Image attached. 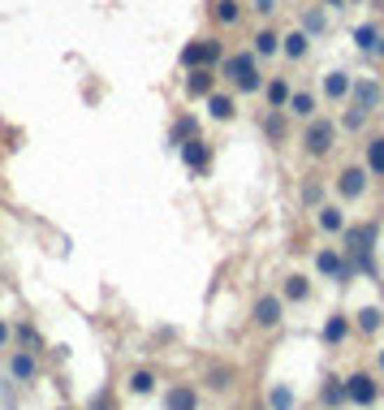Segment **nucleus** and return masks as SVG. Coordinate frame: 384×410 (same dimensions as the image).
I'll use <instances>...</instances> for the list:
<instances>
[{"mask_svg":"<svg viewBox=\"0 0 384 410\" xmlns=\"http://www.w3.org/2000/svg\"><path fill=\"white\" fill-rule=\"evenodd\" d=\"M216 69H220L238 91H246V95L264 91V73H259V57H255V52H225V61H220Z\"/></svg>","mask_w":384,"mask_h":410,"instance_id":"obj_1","label":"nucleus"},{"mask_svg":"<svg viewBox=\"0 0 384 410\" xmlns=\"http://www.w3.org/2000/svg\"><path fill=\"white\" fill-rule=\"evenodd\" d=\"M177 61H182V69H216L225 61V43L220 39H190Z\"/></svg>","mask_w":384,"mask_h":410,"instance_id":"obj_2","label":"nucleus"},{"mask_svg":"<svg viewBox=\"0 0 384 410\" xmlns=\"http://www.w3.org/2000/svg\"><path fill=\"white\" fill-rule=\"evenodd\" d=\"M332 134H337V130H332V121L315 117L311 125H306V134H302V147L311 151V156H328V151H332Z\"/></svg>","mask_w":384,"mask_h":410,"instance_id":"obj_3","label":"nucleus"},{"mask_svg":"<svg viewBox=\"0 0 384 410\" xmlns=\"http://www.w3.org/2000/svg\"><path fill=\"white\" fill-rule=\"evenodd\" d=\"M346 99H350V104H358V108H367V113H376V108L384 104V87L371 83V78H354Z\"/></svg>","mask_w":384,"mask_h":410,"instance_id":"obj_4","label":"nucleus"},{"mask_svg":"<svg viewBox=\"0 0 384 410\" xmlns=\"http://www.w3.org/2000/svg\"><path fill=\"white\" fill-rule=\"evenodd\" d=\"M371 242H376V225H350L346 229V246H350V255L363 260V268H371Z\"/></svg>","mask_w":384,"mask_h":410,"instance_id":"obj_5","label":"nucleus"},{"mask_svg":"<svg viewBox=\"0 0 384 410\" xmlns=\"http://www.w3.org/2000/svg\"><path fill=\"white\" fill-rule=\"evenodd\" d=\"M380 397V384L367 376V372H354L350 380H346V402H354V406H371Z\"/></svg>","mask_w":384,"mask_h":410,"instance_id":"obj_6","label":"nucleus"},{"mask_svg":"<svg viewBox=\"0 0 384 410\" xmlns=\"http://www.w3.org/2000/svg\"><path fill=\"white\" fill-rule=\"evenodd\" d=\"M255 324L259 328H276L280 324V316H285V302H280V294H264L259 302H255Z\"/></svg>","mask_w":384,"mask_h":410,"instance_id":"obj_7","label":"nucleus"},{"mask_svg":"<svg viewBox=\"0 0 384 410\" xmlns=\"http://www.w3.org/2000/svg\"><path fill=\"white\" fill-rule=\"evenodd\" d=\"M337 190L346 195V199H358L367 190V169H358V164H346L341 173H337Z\"/></svg>","mask_w":384,"mask_h":410,"instance_id":"obj_8","label":"nucleus"},{"mask_svg":"<svg viewBox=\"0 0 384 410\" xmlns=\"http://www.w3.org/2000/svg\"><path fill=\"white\" fill-rule=\"evenodd\" d=\"M290 95H294V87H290L285 73H272V78H264V99H268V108H285Z\"/></svg>","mask_w":384,"mask_h":410,"instance_id":"obj_9","label":"nucleus"},{"mask_svg":"<svg viewBox=\"0 0 384 410\" xmlns=\"http://www.w3.org/2000/svg\"><path fill=\"white\" fill-rule=\"evenodd\" d=\"M216 91V69H186V95L208 99Z\"/></svg>","mask_w":384,"mask_h":410,"instance_id":"obj_10","label":"nucleus"},{"mask_svg":"<svg viewBox=\"0 0 384 410\" xmlns=\"http://www.w3.org/2000/svg\"><path fill=\"white\" fill-rule=\"evenodd\" d=\"M280 52H285V61H306V52H311V35H306V31L280 35Z\"/></svg>","mask_w":384,"mask_h":410,"instance_id":"obj_11","label":"nucleus"},{"mask_svg":"<svg viewBox=\"0 0 384 410\" xmlns=\"http://www.w3.org/2000/svg\"><path fill=\"white\" fill-rule=\"evenodd\" d=\"M9 372H13V380H22V384H31V380L39 376V363H35V350H17V354L9 358Z\"/></svg>","mask_w":384,"mask_h":410,"instance_id":"obj_12","label":"nucleus"},{"mask_svg":"<svg viewBox=\"0 0 384 410\" xmlns=\"http://www.w3.org/2000/svg\"><path fill=\"white\" fill-rule=\"evenodd\" d=\"M182 160H186L194 173H203V169H208V160H212V147L203 143V139H186V143H182Z\"/></svg>","mask_w":384,"mask_h":410,"instance_id":"obj_13","label":"nucleus"},{"mask_svg":"<svg viewBox=\"0 0 384 410\" xmlns=\"http://www.w3.org/2000/svg\"><path fill=\"white\" fill-rule=\"evenodd\" d=\"M212 22H216V27H238V22H242V0H216V5H212Z\"/></svg>","mask_w":384,"mask_h":410,"instance_id":"obj_14","label":"nucleus"},{"mask_svg":"<svg viewBox=\"0 0 384 410\" xmlns=\"http://www.w3.org/2000/svg\"><path fill=\"white\" fill-rule=\"evenodd\" d=\"M255 57H276L280 52V31L264 27V31H255V48H250Z\"/></svg>","mask_w":384,"mask_h":410,"instance_id":"obj_15","label":"nucleus"},{"mask_svg":"<svg viewBox=\"0 0 384 410\" xmlns=\"http://www.w3.org/2000/svg\"><path fill=\"white\" fill-rule=\"evenodd\" d=\"M208 113H212L216 121H234V113H238L234 95H225V91H212V95H208Z\"/></svg>","mask_w":384,"mask_h":410,"instance_id":"obj_16","label":"nucleus"},{"mask_svg":"<svg viewBox=\"0 0 384 410\" xmlns=\"http://www.w3.org/2000/svg\"><path fill=\"white\" fill-rule=\"evenodd\" d=\"M354 48H358V52H376V48H380V27H376V22L354 27Z\"/></svg>","mask_w":384,"mask_h":410,"instance_id":"obj_17","label":"nucleus"},{"mask_svg":"<svg viewBox=\"0 0 384 410\" xmlns=\"http://www.w3.org/2000/svg\"><path fill=\"white\" fill-rule=\"evenodd\" d=\"M350 83H354V78H350L346 69H332L328 78H324V95H328V99H346V95H350Z\"/></svg>","mask_w":384,"mask_h":410,"instance_id":"obj_18","label":"nucleus"},{"mask_svg":"<svg viewBox=\"0 0 384 410\" xmlns=\"http://www.w3.org/2000/svg\"><path fill=\"white\" fill-rule=\"evenodd\" d=\"M367 173H376V177H384V134H376V139H367Z\"/></svg>","mask_w":384,"mask_h":410,"instance_id":"obj_19","label":"nucleus"},{"mask_svg":"<svg viewBox=\"0 0 384 410\" xmlns=\"http://www.w3.org/2000/svg\"><path fill=\"white\" fill-rule=\"evenodd\" d=\"M169 410H199V397L190 384H177V389L169 393Z\"/></svg>","mask_w":384,"mask_h":410,"instance_id":"obj_20","label":"nucleus"},{"mask_svg":"<svg viewBox=\"0 0 384 410\" xmlns=\"http://www.w3.org/2000/svg\"><path fill=\"white\" fill-rule=\"evenodd\" d=\"M315 268H320L324 276H346V264H341L337 250H320V255H315Z\"/></svg>","mask_w":384,"mask_h":410,"instance_id":"obj_21","label":"nucleus"},{"mask_svg":"<svg viewBox=\"0 0 384 410\" xmlns=\"http://www.w3.org/2000/svg\"><path fill=\"white\" fill-rule=\"evenodd\" d=\"M346 332H350V316H332V320L324 324V341L337 346V341H346Z\"/></svg>","mask_w":384,"mask_h":410,"instance_id":"obj_22","label":"nucleus"},{"mask_svg":"<svg viewBox=\"0 0 384 410\" xmlns=\"http://www.w3.org/2000/svg\"><path fill=\"white\" fill-rule=\"evenodd\" d=\"M320 229H324V234H341V229H346V216H341V208H320Z\"/></svg>","mask_w":384,"mask_h":410,"instance_id":"obj_23","label":"nucleus"},{"mask_svg":"<svg viewBox=\"0 0 384 410\" xmlns=\"http://www.w3.org/2000/svg\"><path fill=\"white\" fill-rule=\"evenodd\" d=\"M324 27H328V17H324V9H302V31L306 35H324Z\"/></svg>","mask_w":384,"mask_h":410,"instance_id":"obj_24","label":"nucleus"},{"mask_svg":"<svg viewBox=\"0 0 384 410\" xmlns=\"http://www.w3.org/2000/svg\"><path fill=\"white\" fill-rule=\"evenodd\" d=\"M285 298L290 302H306V298H311V281H306V276H290L285 281Z\"/></svg>","mask_w":384,"mask_h":410,"instance_id":"obj_25","label":"nucleus"},{"mask_svg":"<svg viewBox=\"0 0 384 410\" xmlns=\"http://www.w3.org/2000/svg\"><path fill=\"white\" fill-rule=\"evenodd\" d=\"M290 108H294L298 117H315V95H311V91H294V95H290Z\"/></svg>","mask_w":384,"mask_h":410,"instance_id":"obj_26","label":"nucleus"},{"mask_svg":"<svg viewBox=\"0 0 384 410\" xmlns=\"http://www.w3.org/2000/svg\"><path fill=\"white\" fill-rule=\"evenodd\" d=\"M384 324V311H380V306H363V311H358V328H363V332H376Z\"/></svg>","mask_w":384,"mask_h":410,"instance_id":"obj_27","label":"nucleus"},{"mask_svg":"<svg viewBox=\"0 0 384 410\" xmlns=\"http://www.w3.org/2000/svg\"><path fill=\"white\" fill-rule=\"evenodd\" d=\"M151 389H156V376H151V372H130V393H151Z\"/></svg>","mask_w":384,"mask_h":410,"instance_id":"obj_28","label":"nucleus"},{"mask_svg":"<svg viewBox=\"0 0 384 410\" xmlns=\"http://www.w3.org/2000/svg\"><path fill=\"white\" fill-rule=\"evenodd\" d=\"M268 406H272V410H290V406H294V389H285V384H276V389L268 393Z\"/></svg>","mask_w":384,"mask_h":410,"instance_id":"obj_29","label":"nucleus"},{"mask_svg":"<svg viewBox=\"0 0 384 410\" xmlns=\"http://www.w3.org/2000/svg\"><path fill=\"white\" fill-rule=\"evenodd\" d=\"M341 125H346V130H363V125H367V108L350 104V108H346V117H341Z\"/></svg>","mask_w":384,"mask_h":410,"instance_id":"obj_30","label":"nucleus"},{"mask_svg":"<svg viewBox=\"0 0 384 410\" xmlns=\"http://www.w3.org/2000/svg\"><path fill=\"white\" fill-rule=\"evenodd\" d=\"M324 402H328V406H341V402H346V380H328V384H324Z\"/></svg>","mask_w":384,"mask_h":410,"instance_id":"obj_31","label":"nucleus"},{"mask_svg":"<svg viewBox=\"0 0 384 410\" xmlns=\"http://www.w3.org/2000/svg\"><path fill=\"white\" fill-rule=\"evenodd\" d=\"M276 113H280V108H272V117H268V125H264V130H268V139H280V134H285V121H280Z\"/></svg>","mask_w":384,"mask_h":410,"instance_id":"obj_32","label":"nucleus"},{"mask_svg":"<svg viewBox=\"0 0 384 410\" xmlns=\"http://www.w3.org/2000/svg\"><path fill=\"white\" fill-rule=\"evenodd\" d=\"M250 9L259 13V17H272V13H276L280 5H276V0H250Z\"/></svg>","mask_w":384,"mask_h":410,"instance_id":"obj_33","label":"nucleus"},{"mask_svg":"<svg viewBox=\"0 0 384 410\" xmlns=\"http://www.w3.org/2000/svg\"><path fill=\"white\" fill-rule=\"evenodd\" d=\"M173 134H182V139H194V117H182L177 121V130Z\"/></svg>","mask_w":384,"mask_h":410,"instance_id":"obj_34","label":"nucleus"},{"mask_svg":"<svg viewBox=\"0 0 384 410\" xmlns=\"http://www.w3.org/2000/svg\"><path fill=\"white\" fill-rule=\"evenodd\" d=\"M324 9H350V0H320Z\"/></svg>","mask_w":384,"mask_h":410,"instance_id":"obj_35","label":"nucleus"},{"mask_svg":"<svg viewBox=\"0 0 384 410\" xmlns=\"http://www.w3.org/2000/svg\"><path fill=\"white\" fill-rule=\"evenodd\" d=\"M5 346H9V324L0 320V350H5Z\"/></svg>","mask_w":384,"mask_h":410,"instance_id":"obj_36","label":"nucleus"},{"mask_svg":"<svg viewBox=\"0 0 384 410\" xmlns=\"http://www.w3.org/2000/svg\"><path fill=\"white\" fill-rule=\"evenodd\" d=\"M376 363H380V372H384V350H380V354H376Z\"/></svg>","mask_w":384,"mask_h":410,"instance_id":"obj_37","label":"nucleus"},{"mask_svg":"<svg viewBox=\"0 0 384 410\" xmlns=\"http://www.w3.org/2000/svg\"><path fill=\"white\" fill-rule=\"evenodd\" d=\"M371 9H384V0H371Z\"/></svg>","mask_w":384,"mask_h":410,"instance_id":"obj_38","label":"nucleus"},{"mask_svg":"<svg viewBox=\"0 0 384 410\" xmlns=\"http://www.w3.org/2000/svg\"><path fill=\"white\" fill-rule=\"evenodd\" d=\"M380 87H384V83H380Z\"/></svg>","mask_w":384,"mask_h":410,"instance_id":"obj_39","label":"nucleus"}]
</instances>
